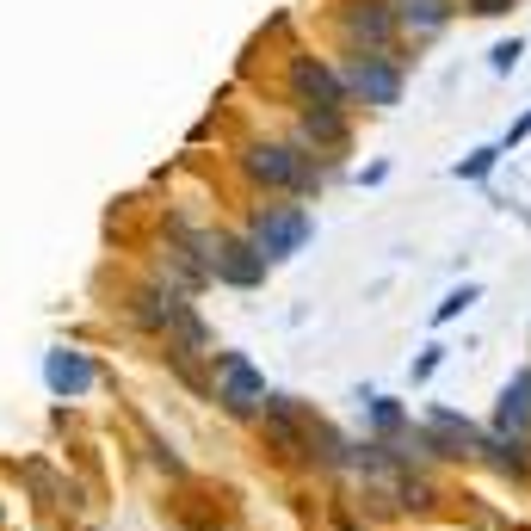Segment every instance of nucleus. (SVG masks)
Listing matches in <instances>:
<instances>
[{
    "instance_id": "f257e3e1",
    "label": "nucleus",
    "mask_w": 531,
    "mask_h": 531,
    "mask_svg": "<svg viewBox=\"0 0 531 531\" xmlns=\"http://www.w3.org/2000/svg\"><path fill=\"white\" fill-rule=\"evenodd\" d=\"M309 235H315V217H309L303 204H260V210H254V223H247V241L260 247V260H266V266L303 254Z\"/></svg>"
},
{
    "instance_id": "f03ea898",
    "label": "nucleus",
    "mask_w": 531,
    "mask_h": 531,
    "mask_svg": "<svg viewBox=\"0 0 531 531\" xmlns=\"http://www.w3.org/2000/svg\"><path fill=\"white\" fill-rule=\"evenodd\" d=\"M247 173H254L260 186H278V192H315L322 186V167L297 143H254L247 149Z\"/></svg>"
},
{
    "instance_id": "7ed1b4c3",
    "label": "nucleus",
    "mask_w": 531,
    "mask_h": 531,
    "mask_svg": "<svg viewBox=\"0 0 531 531\" xmlns=\"http://www.w3.org/2000/svg\"><path fill=\"white\" fill-rule=\"evenodd\" d=\"M340 87L346 99H365V105H396L402 99V62L389 50H359L340 68Z\"/></svg>"
},
{
    "instance_id": "20e7f679",
    "label": "nucleus",
    "mask_w": 531,
    "mask_h": 531,
    "mask_svg": "<svg viewBox=\"0 0 531 531\" xmlns=\"http://www.w3.org/2000/svg\"><path fill=\"white\" fill-rule=\"evenodd\" d=\"M266 377L254 371V359H241V352H223L217 359V402L235 414V420H247V414H260L266 408Z\"/></svg>"
},
{
    "instance_id": "39448f33",
    "label": "nucleus",
    "mask_w": 531,
    "mask_h": 531,
    "mask_svg": "<svg viewBox=\"0 0 531 531\" xmlns=\"http://www.w3.org/2000/svg\"><path fill=\"white\" fill-rule=\"evenodd\" d=\"M210 278H223V285H241V291L266 285V260H260V247L247 241V235H210Z\"/></svg>"
},
{
    "instance_id": "423d86ee",
    "label": "nucleus",
    "mask_w": 531,
    "mask_h": 531,
    "mask_svg": "<svg viewBox=\"0 0 531 531\" xmlns=\"http://www.w3.org/2000/svg\"><path fill=\"white\" fill-rule=\"evenodd\" d=\"M476 451H482V433L464 414L433 408L427 420H420V457H476Z\"/></svg>"
},
{
    "instance_id": "0eeeda50",
    "label": "nucleus",
    "mask_w": 531,
    "mask_h": 531,
    "mask_svg": "<svg viewBox=\"0 0 531 531\" xmlns=\"http://www.w3.org/2000/svg\"><path fill=\"white\" fill-rule=\"evenodd\" d=\"M291 87H297V99L309 105V112H346L340 75H334V68H322L315 56H297V62H291Z\"/></svg>"
},
{
    "instance_id": "6e6552de",
    "label": "nucleus",
    "mask_w": 531,
    "mask_h": 531,
    "mask_svg": "<svg viewBox=\"0 0 531 531\" xmlns=\"http://www.w3.org/2000/svg\"><path fill=\"white\" fill-rule=\"evenodd\" d=\"M389 31H396V7L389 0H352L346 7V38L359 50H389Z\"/></svg>"
},
{
    "instance_id": "1a4fd4ad",
    "label": "nucleus",
    "mask_w": 531,
    "mask_h": 531,
    "mask_svg": "<svg viewBox=\"0 0 531 531\" xmlns=\"http://www.w3.org/2000/svg\"><path fill=\"white\" fill-rule=\"evenodd\" d=\"M93 359H87V352H68V346H56L50 352V359H44V383L56 389V396H87V389H93Z\"/></svg>"
},
{
    "instance_id": "9d476101",
    "label": "nucleus",
    "mask_w": 531,
    "mask_h": 531,
    "mask_svg": "<svg viewBox=\"0 0 531 531\" xmlns=\"http://www.w3.org/2000/svg\"><path fill=\"white\" fill-rule=\"evenodd\" d=\"M494 433L531 439V371H519V377L501 389V402H494Z\"/></svg>"
},
{
    "instance_id": "9b49d317",
    "label": "nucleus",
    "mask_w": 531,
    "mask_h": 531,
    "mask_svg": "<svg viewBox=\"0 0 531 531\" xmlns=\"http://www.w3.org/2000/svg\"><path fill=\"white\" fill-rule=\"evenodd\" d=\"M482 451H488V464L501 470V476L531 482V439H519V433H488V439H482Z\"/></svg>"
},
{
    "instance_id": "f8f14e48",
    "label": "nucleus",
    "mask_w": 531,
    "mask_h": 531,
    "mask_svg": "<svg viewBox=\"0 0 531 531\" xmlns=\"http://www.w3.org/2000/svg\"><path fill=\"white\" fill-rule=\"evenodd\" d=\"M451 19L445 0H396V25H414V31H439Z\"/></svg>"
},
{
    "instance_id": "ddd939ff",
    "label": "nucleus",
    "mask_w": 531,
    "mask_h": 531,
    "mask_svg": "<svg viewBox=\"0 0 531 531\" xmlns=\"http://www.w3.org/2000/svg\"><path fill=\"white\" fill-rule=\"evenodd\" d=\"M365 414H371V433H377L383 445L408 427V414H402V402H396V396H371V402H365Z\"/></svg>"
},
{
    "instance_id": "4468645a",
    "label": "nucleus",
    "mask_w": 531,
    "mask_h": 531,
    "mask_svg": "<svg viewBox=\"0 0 531 531\" xmlns=\"http://www.w3.org/2000/svg\"><path fill=\"white\" fill-rule=\"evenodd\" d=\"M501 155H507L501 143H488V149H470V155H464V161H457L451 173H457V180H488V173H494V167H501Z\"/></svg>"
},
{
    "instance_id": "2eb2a0df",
    "label": "nucleus",
    "mask_w": 531,
    "mask_h": 531,
    "mask_svg": "<svg viewBox=\"0 0 531 531\" xmlns=\"http://www.w3.org/2000/svg\"><path fill=\"white\" fill-rule=\"evenodd\" d=\"M303 136H309V143H322V149H334V143H346V118L340 112H309Z\"/></svg>"
},
{
    "instance_id": "dca6fc26",
    "label": "nucleus",
    "mask_w": 531,
    "mask_h": 531,
    "mask_svg": "<svg viewBox=\"0 0 531 531\" xmlns=\"http://www.w3.org/2000/svg\"><path fill=\"white\" fill-rule=\"evenodd\" d=\"M476 297H482V285H457V291H445V303L433 309V322H439V328H445V322H457V315H464Z\"/></svg>"
},
{
    "instance_id": "f3484780",
    "label": "nucleus",
    "mask_w": 531,
    "mask_h": 531,
    "mask_svg": "<svg viewBox=\"0 0 531 531\" xmlns=\"http://www.w3.org/2000/svg\"><path fill=\"white\" fill-rule=\"evenodd\" d=\"M519 56H525V44H519V38H507V44H494V50H488V68H494V75H513Z\"/></svg>"
},
{
    "instance_id": "a211bd4d",
    "label": "nucleus",
    "mask_w": 531,
    "mask_h": 531,
    "mask_svg": "<svg viewBox=\"0 0 531 531\" xmlns=\"http://www.w3.org/2000/svg\"><path fill=\"white\" fill-rule=\"evenodd\" d=\"M445 365V346H427V352H420V359H414V383H427L433 371Z\"/></svg>"
},
{
    "instance_id": "6ab92c4d",
    "label": "nucleus",
    "mask_w": 531,
    "mask_h": 531,
    "mask_svg": "<svg viewBox=\"0 0 531 531\" xmlns=\"http://www.w3.org/2000/svg\"><path fill=\"white\" fill-rule=\"evenodd\" d=\"M464 7H470L476 19H501V13L513 7V0H464Z\"/></svg>"
},
{
    "instance_id": "aec40b11",
    "label": "nucleus",
    "mask_w": 531,
    "mask_h": 531,
    "mask_svg": "<svg viewBox=\"0 0 531 531\" xmlns=\"http://www.w3.org/2000/svg\"><path fill=\"white\" fill-rule=\"evenodd\" d=\"M525 136H531V112H525V118H519V124L507 130V136H501V149H513V143H525Z\"/></svg>"
}]
</instances>
